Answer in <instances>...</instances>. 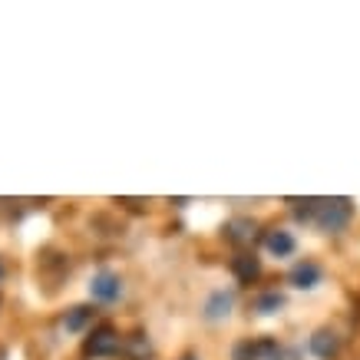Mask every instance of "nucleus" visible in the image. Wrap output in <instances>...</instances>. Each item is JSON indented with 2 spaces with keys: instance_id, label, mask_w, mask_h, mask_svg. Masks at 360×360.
<instances>
[{
  "instance_id": "nucleus-4",
  "label": "nucleus",
  "mask_w": 360,
  "mask_h": 360,
  "mask_svg": "<svg viewBox=\"0 0 360 360\" xmlns=\"http://www.w3.org/2000/svg\"><path fill=\"white\" fill-rule=\"evenodd\" d=\"M311 350H314V357H321V360L338 357V350H340L338 334H334V330H317L314 338H311Z\"/></svg>"
},
{
  "instance_id": "nucleus-5",
  "label": "nucleus",
  "mask_w": 360,
  "mask_h": 360,
  "mask_svg": "<svg viewBox=\"0 0 360 360\" xmlns=\"http://www.w3.org/2000/svg\"><path fill=\"white\" fill-rule=\"evenodd\" d=\"M317 281H321V268H317L314 262L295 264V271H291V284H295V288H314Z\"/></svg>"
},
{
  "instance_id": "nucleus-3",
  "label": "nucleus",
  "mask_w": 360,
  "mask_h": 360,
  "mask_svg": "<svg viewBox=\"0 0 360 360\" xmlns=\"http://www.w3.org/2000/svg\"><path fill=\"white\" fill-rule=\"evenodd\" d=\"M89 291H93V297H96V301H116V297L122 295V281H120V274H112V271H99L96 278H93V284H89Z\"/></svg>"
},
{
  "instance_id": "nucleus-13",
  "label": "nucleus",
  "mask_w": 360,
  "mask_h": 360,
  "mask_svg": "<svg viewBox=\"0 0 360 360\" xmlns=\"http://www.w3.org/2000/svg\"><path fill=\"white\" fill-rule=\"evenodd\" d=\"M186 360H192V357H186Z\"/></svg>"
},
{
  "instance_id": "nucleus-6",
  "label": "nucleus",
  "mask_w": 360,
  "mask_h": 360,
  "mask_svg": "<svg viewBox=\"0 0 360 360\" xmlns=\"http://www.w3.org/2000/svg\"><path fill=\"white\" fill-rule=\"evenodd\" d=\"M231 271H235V278H238V281H255V278H258V274H262V264H258V258H255V255H241V258H235V262H231Z\"/></svg>"
},
{
  "instance_id": "nucleus-8",
  "label": "nucleus",
  "mask_w": 360,
  "mask_h": 360,
  "mask_svg": "<svg viewBox=\"0 0 360 360\" xmlns=\"http://www.w3.org/2000/svg\"><path fill=\"white\" fill-rule=\"evenodd\" d=\"M229 311H231V295H225V291H215V295H212V301L205 304V314L212 317V321L225 317Z\"/></svg>"
},
{
  "instance_id": "nucleus-11",
  "label": "nucleus",
  "mask_w": 360,
  "mask_h": 360,
  "mask_svg": "<svg viewBox=\"0 0 360 360\" xmlns=\"http://www.w3.org/2000/svg\"><path fill=\"white\" fill-rule=\"evenodd\" d=\"M281 304H284L281 295H264L262 301H258V311H262V314H271V311H278Z\"/></svg>"
},
{
  "instance_id": "nucleus-9",
  "label": "nucleus",
  "mask_w": 360,
  "mask_h": 360,
  "mask_svg": "<svg viewBox=\"0 0 360 360\" xmlns=\"http://www.w3.org/2000/svg\"><path fill=\"white\" fill-rule=\"evenodd\" d=\"M89 317H93V311H89V307H73V311H70V314H66V330H83L89 324Z\"/></svg>"
},
{
  "instance_id": "nucleus-12",
  "label": "nucleus",
  "mask_w": 360,
  "mask_h": 360,
  "mask_svg": "<svg viewBox=\"0 0 360 360\" xmlns=\"http://www.w3.org/2000/svg\"><path fill=\"white\" fill-rule=\"evenodd\" d=\"M0 278H4V264H0Z\"/></svg>"
},
{
  "instance_id": "nucleus-2",
  "label": "nucleus",
  "mask_w": 360,
  "mask_h": 360,
  "mask_svg": "<svg viewBox=\"0 0 360 360\" xmlns=\"http://www.w3.org/2000/svg\"><path fill=\"white\" fill-rule=\"evenodd\" d=\"M116 350H120V334H116L110 324H103V328H96L93 334H89V340H86L89 357H110V354H116Z\"/></svg>"
},
{
  "instance_id": "nucleus-1",
  "label": "nucleus",
  "mask_w": 360,
  "mask_h": 360,
  "mask_svg": "<svg viewBox=\"0 0 360 360\" xmlns=\"http://www.w3.org/2000/svg\"><path fill=\"white\" fill-rule=\"evenodd\" d=\"M350 198H321L317 205V225L328 231H340L350 221Z\"/></svg>"
},
{
  "instance_id": "nucleus-10",
  "label": "nucleus",
  "mask_w": 360,
  "mask_h": 360,
  "mask_svg": "<svg viewBox=\"0 0 360 360\" xmlns=\"http://www.w3.org/2000/svg\"><path fill=\"white\" fill-rule=\"evenodd\" d=\"M251 221H231L229 225V238H235V241H245V238H251Z\"/></svg>"
},
{
  "instance_id": "nucleus-7",
  "label": "nucleus",
  "mask_w": 360,
  "mask_h": 360,
  "mask_svg": "<svg viewBox=\"0 0 360 360\" xmlns=\"http://www.w3.org/2000/svg\"><path fill=\"white\" fill-rule=\"evenodd\" d=\"M264 245H268L271 255H291V251H295V238H291L288 231H281V229L268 231V235H264Z\"/></svg>"
}]
</instances>
